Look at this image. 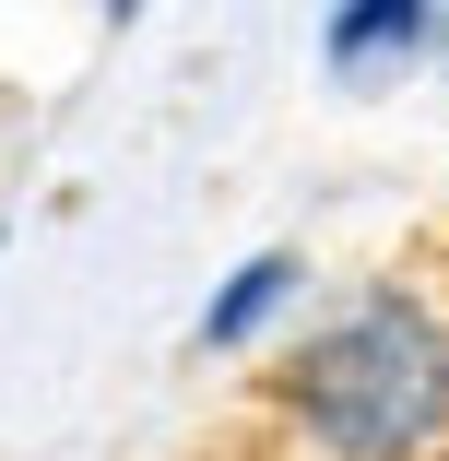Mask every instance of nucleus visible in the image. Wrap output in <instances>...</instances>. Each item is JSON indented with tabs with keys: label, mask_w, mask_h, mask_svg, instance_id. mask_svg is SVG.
<instances>
[{
	"label": "nucleus",
	"mask_w": 449,
	"mask_h": 461,
	"mask_svg": "<svg viewBox=\"0 0 449 461\" xmlns=\"http://www.w3.org/2000/svg\"><path fill=\"white\" fill-rule=\"evenodd\" d=\"M284 285H296V260H248V272H237V285L213 296V320H202V343H248L260 320H273V308H284Z\"/></svg>",
	"instance_id": "obj_2"
},
{
	"label": "nucleus",
	"mask_w": 449,
	"mask_h": 461,
	"mask_svg": "<svg viewBox=\"0 0 449 461\" xmlns=\"http://www.w3.org/2000/svg\"><path fill=\"white\" fill-rule=\"evenodd\" d=\"M414 36H426L414 0H379V13H343V24H331V59L355 71V59H391V48H414Z\"/></svg>",
	"instance_id": "obj_3"
},
{
	"label": "nucleus",
	"mask_w": 449,
	"mask_h": 461,
	"mask_svg": "<svg viewBox=\"0 0 449 461\" xmlns=\"http://www.w3.org/2000/svg\"><path fill=\"white\" fill-rule=\"evenodd\" d=\"M284 402L331 461H437L449 449V331L414 296H367L284 366Z\"/></svg>",
	"instance_id": "obj_1"
}]
</instances>
